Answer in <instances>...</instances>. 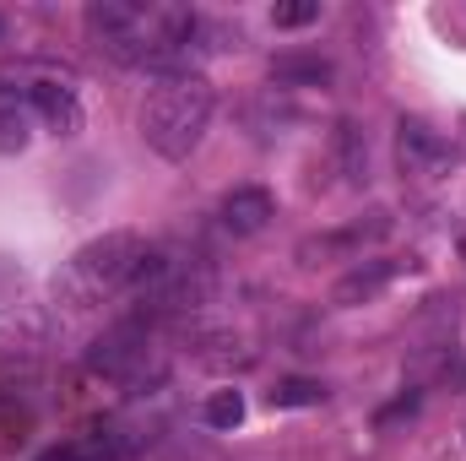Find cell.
Returning a JSON list of instances; mask_svg holds the SVG:
<instances>
[{
    "instance_id": "2e32d148",
    "label": "cell",
    "mask_w": 466,
    "mask_h": 461,
    "mask_svg": "<svg viewBox=\"0 0 466 461\" xmlns=\"http://www.w3.org/2000/svg\"><path fill=\"white\" fill-rule=\"evenodd\" d=\"M0 33H5V22H0Z\"/></svg>"
},
{
    "instance_id": "9a60e30c",
    "label": "cell",
    "mask_w": 466,
    "mask_h": 461,
    "mask_svg": "<svg viewBox=\"0 0 466 461\" xmlns=\"http://www.w3.org/2000/svg\"><path fill=\"white\" fill-rule=\"evenodd\" d=\"M461 255H466V239H461Z\"/></svg>"
},
{
    "instance_id": "4fadbf2b",
    "label": "cell",
    "mask_w": 466,
    "mask_h": 461,
    "mask_svg": "<svg viewBox=\"0 0 466 461\" xmlns=\"http://www.w3.org/2000/svg\"><path fill=\"white\" fill-rule=\"evenodd\" d=\"M299 77L326 82V77H331V66H326V60H277V82H299Z\"/></svg>"
},
{
    "instance_id": "277c9868",
    "label": "cell",
    "mask_w": 466,
    "mask_h": 461,
    "mask_svg": "<svg viewBox=\"0 0 466 461\" xmlns=\"http://www.w3.org/2000/svg\"><path fill=\"white\" fill-rule=\"evenodd\" d=\"M152 364V326L141 315H125L119 326H109L98 347L87 353V369L104 374V380H136L141 369Z\"/></svg>"
},
{
    "instance_id": "9c48e42d",
    "label": "cell",
    "mask_w": 466,
    "mask_h": 461,
    "mask_svg": "<svg viewBox=\"0 0 466 461\" xmlns=\"http://www.w3.org/2000/svg\"><path fill=\"white\" fill-rule=\"evenodd\" d=\"M33 130H38V119L27 109V98L22 93H0V158L22 152L33 141Z\"/></svg>"
},
{
    "instance_id": "6da1fadb",
    "label": "cell",
    "mask_w": 466,
    "mask_h": 461,
    "mask_svg": "<svg viewBox=\"0 0 466 461\" xmlns=\"http://www.w3.org/2000/svg\"><path fill=\"white\" fill-rule=\"evenodd\" d=\"M87 33L93 44L130 66V71H152L163 77H190L201 60V38L212 33L207 16L185 11V5H141V0H93L87 5Z\"/></svg>"
},
{
    "instance_id": "5bb4252c",
    "label": "cell",
    "mask_w": 466,
    "mask_h": 461,
    "mask_svg": "<svg viewBox=\"0 0 466 461\" xmlns=\"http://www.w3.org/2000/svg\"><path fill=\"white\" fill-rule=\"evenodd\" d=\"M271 22H277V27H309V22H320V5H315V0L277 5V11H271Z\"/></svg>"
},
{
    "instance_id": "7a4b0ae2",
    "label": "cell",
    "mask_w": 466,
    "mask_h": 461,
    "mask_svg": "<svg viewBox=\"0 0 466 461\" xmlns=\"http://www.w3.org/2000/svg\"><path fill=\"white\" fill-rule=\"evenodd\" d=\"M147 255H152V244L130 229H115V233H104V239H93V244H82V250L60 266V277H55V288H49L55 315L71 321V315H87V310L119 299V293H130V282L141 277Z\"/></svg>"
},
{
    "instance_id": "8fae6325",
    "label": "cell",
    "mask_w": 466,
    "mask_h": 461,
    "mask_svg": "<svg viewBox=\"0 0 466 461\" xmlns=\"http://www.w3.org/2000/svg\"><path fill=\"white\" fill-rule=\"evenodd\" d=\"M207 424H212V429H238V424H244V396H238V391H218V396L207 402Z\"/></svg>"
},
{
    "instance_id": "ba28073f",
    "label": "cell",
    "mask_w": 466,
    "mask_h": 461,
    "mask_svg": "<svg viewBox=\"0 0 466 461\" xmlns=\"http://www.w3.org/2000/svg\"><path fill=\"white\" fill-rule=\"evenodd\" d=\"M396 271H401L396 261H363V266H352L348 277L337 282V304H369V299L396 277Z\"/></svg>"
},
{
    "instance_id": "7c38bea8",
    "label": "cell",
    "mask_w": 466,
    "mask_h": 461,
    "mask_svg": "<svg viewBox=\"0 0 466 461\" xmlns=\"http://www.w3.org/2000/svg\"><path fill=\"white\" fill-rule=\"evenodd\" d=\"M326 391L315 385V380H288V385H277L271 391V407H315Z\"/></svg>"
},
{
    "instance_id": "8992f818",
    "label": "cell",
    "mask_w": 466,
    "mask_h": 461,
    "mask_svg": "<svg viewBox=\"0 0 466 461\" xmlns=\"http://www.w3.org/2000/svg\"><path fill=\"white\" fill-rule=\"evenodd\" d=\"M22 98H27L33 119L49 136H76L82 130V98H76V87H66V82H33V87H22Z\"/></svg>"
},
{
    "instance_id": "5b68a950",
    "label": "cell",
    "mask_w": 466,
    "mask_h": 461,
    "mask_svg": "<svg viewBox=\"0 0 466 461\" xmlns=\"http://www.w3.org/2000/svg\"><path fill=\"white\" fill-rule=\"evenodd\" d=\"M396 163H401L407 179H440V174H451L456 152H451V141H445L434 125L401 119V125H396Z\"/></svg>"
},
{
    "instance_id": "3957f363",
    "label": "cell",
    "mask_w": 466,
    "mask_h": 461,
    "mask_svg": "<svg viewBox=\"0 0 466 461\" xmlns=\"http://www.w3.org/2000/svg\"><path fill=\"white\" fill-rule=\"evenodd\" d=\"M212 109H218V93H212V82H207L201 71H190V77H163V82L147 93V104H141V136H147V147H152L157 158L185 163V158L201 147V136H207V125H212Z\"/></svg>"
},
{
    "instance_id": "30bf717a",
    "label": "cell",
    "mask_w": 466,
    "mask_h": 461,
    "mask_svg": "<svg viewBox=\"0 0 466 461\" xmlns=\"http://www.w3.org/2000/svg\"><path fill=\"white\" fill-rule=\"evenodd\" d=\"M337 147H342V174H348V179H363V174H369V147H363L358 125H342V130H337Z\"/></svg>"
},
{
    "instance_id": "52a82bcc",
    "label": "cell",
    "mask_w": 466,
    "mask_h": 461,
    "mask_svg": "<svg viewBox=\"0 0 466 461\" xmlns=\"http://www.w3.org/2000/svg\"><path fill=\"white\" fill-rule=\"evenodd\" d=\"M218 218H223V229H228L233 239H249V233H260L277 218V201H271V190H260V185H238V190L223 196Z\"/></svg>"
}]
</instances>
